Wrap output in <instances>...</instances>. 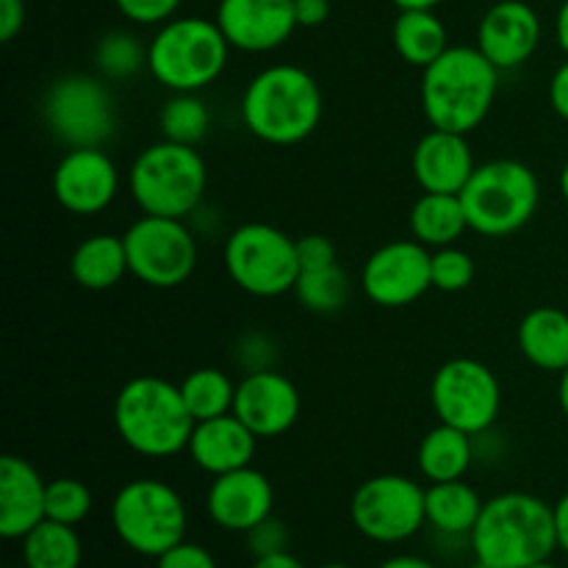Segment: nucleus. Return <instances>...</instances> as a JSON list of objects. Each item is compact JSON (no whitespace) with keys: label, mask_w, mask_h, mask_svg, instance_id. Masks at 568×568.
Returning <instances> with one entry per match:
<instances>
[{"label":"nucleus","mask_w":568,"mask_h":568,"mask_svg":"<svg viewBox=\"0 0 568 568\" xmlns=\"http://www.w3.org/2000/svg\"><path fill=\"white\" fill-rule=\"evenodd\" d=\"M469 547L475 560L494 568H527L549 560L558 549L555 508L525 491L497 494L483 505Z\"/></svg>","instance_id":"obj_1"},{"label":"nucleus","mask_w":568,"mask_h":568,"mask_svg":"<svg viewBox=\"0 0 568 568\" xmlns=\"http://www.w3.org/2000/svg\"><path fill=\"white\" fill-rule=\"evenodd\" d=\"M499 89V70L480 48L455 44L422 70V111L436 131L471 133L483 125Z\"/></svg>","instance_id":"obj_2"},{"label":"nucleus","mask_w":568,"mask_h":568,"mask_svg":"<svg viewBox=\"0 0 568 568\" xmlns=\"http://www.w3.org/2000/svg\"><path fill=\"white\" fill-rule=\"evenodd\" d=\"M322 89L308 70L297 64H275L247 83L242 98V120L255 139L277 148L300 144L322 120Z\"/></svg>","instance_id":"obj_3"},{"label":"nucleus","mask_w":568,"mask_h":568,"mask_svg":"<svg viewBox=\"0 0 568 568\" xmlns=\"http://www.w3.org/2000/svg\"><path fill=\"white\" fill-rule=\"evenodd\" d=\"M194 416L183 403L181 386L155 375L128 381L114 399V427L122 444L144 458L186 453Z\"/></svg>","instance_id":"obj_4"},{"label":"nucleus","mask_w":568,"mask_h":568,"mask_svg":"<svg viewBox=\"0 0 568 568\" xmlns=\"http://www.w3.org/2000/svg\"><path fill=\"white\" fill-rule=\"evenodd\" d=\"M231 42L216 20L172 17L148 44V70L170 92H200L225 72Z\"/></svg>","instance_id":"obj_5"},{"label":"nucleus","mask_w":568,"mask_h":568,"mask_svg":"<svg viewBox=\"0 0 568 568\" xmlns=\"http://www.w3.org/2000/svg\"><path fill=\"white\" fill-rule=\"evenodd\" d=\"M209 183L205 161L192 144L170 139L150 144L133 159L128 186L139 209L150 216L186 220L200 209Z\"/></svg>","instance_id":"obj_6"},{"label":"nucleus","mask_w":568,"mask_h":568,"mask_svg":"<svg viewBox=\"0 0 568 568\" xmlns=\"http://www.w3.org/2000/svg\"><path fill=\"white\" fill-rule=\"evenodd\" d=\"M541 186L536 172L514 159H494L477 164L460 192L469 231L488 239H503L521 231L536 216Z\"/></svg>","instance_id":"obj_7"},{"label":"nucleus","mask_w":568,"mask_h":568,"mask_svg":"<svg viewBox=\"0 0 568 568\" xmlns=\"http://www.w3.org/2000/svg\"><path fill=\"white\" fill-rule=\"evenodd\" d=\"M111 527L131 552L155 560L186 541V503L170 483L153 477L131 480L111 503Z\"/></svg>","instance_id":"obj_8"},{"label":"nucleus","mask_w":568,"mask_h":568,"mask_svg":"<svg viewBox=\"0 0 568 568\" xmlns=\"http://www.w3.org/2000/svg\"><path fill=\"white\" fill-rule=\"evenodd\" d=\"M227 277L253 297L294 292L300 277L297 239L266 222H244L225 239Z\"/></svg>","instance_id":"obj_9"},{"label":"nucleus","mask_w":568,"mask_h":568,"mask_svg":"<svg viewBox=\"0 0 568 568\" xmlns=\"http://www.w3.org/2000/svg\"><path fill=\"white\" fill-rule=\"evenodd\" d=\"M48 131L67 148H103L116 131L114 98L100 78L72 72L55 78L42 98Z\"/></svg>","instance_id":"obj_10"},{"label":"nucleus","mask_w":568,"mask_h":568,"mask_svg":"<svg viewBox=\"0 0 568 568\" xmlns=\"http://www.w3.org/2000/svg\"><path fill=\"white\" fill-rule=\"evenodd\" d=\"M128 270L150 288H175L197 266V239L183 220L150 216L133 222L125 233Z\"/></svg>","instance_id":"obj_11"},{"label":"nucleus","mask_w":568,"mask_h":568,"mask_svg":"<svg viewBox=\"0 0 568 568\" xmlns=\"http://www.w3.org/2000/svg\"><path fill=\"white\" fill-rule=\"evenodd\" d=\"M355 530L375 544H403L427 525L425 488L405 475H377L361 483L349 503Z\"/></svg>","instance_id":"obj_12"},{"label":"nucleus","mask_w":568,"mask_h":568,"mask_svg":"<svg viewBox=\"0 0 568 568\" xmlns=\"http://www.w3.org/2000/svg\"><path fill=\"white\" fill-rule=\"evenodd\" d=\"M430 403L442 425L483 436L497 422L503 388L486 364L475 358H453L433 375Z\"/></svg>","instance_id":"obj_13"},{"label":"nucleus","mask_w":568,"mask_h":568,"mask_svg":"<svg viewBox=\"0 0 568 568\" xmlns=\"http://www.w3.org/2000/svg\"><path fill=\"white\" fill-rule=\"evenodd\" d=\"M361 288L381 308H405L433 288V253L422 242L397 239L366 258Z\"/></svg>","instance_id":"obj_14"},{"label":"nucleus","mask_w":568,"mask_h":568,"mask_svg":"<svg viewBox=\"0 0 568 568\" xmlns=\"http://www.w3.org/2000/svg\"><path fill=\"white\" fill-rule=\"evenodd\" d=\"M120 192V172L103 148H72L53 170V197L75 216L109 209Z\"/></svg>","instance_id":"obj_15"},{"label":"nucleus","mask_w":568,"mask_h":568,"mask_svg":"<svg viewBox=\"0 0 568 568\" xmlns=\"http://www.w3.org/2000/svg\"><path fill=\"white\" fill-rule=\"evenodd\" d=\"M300 392L286 375L275 369L250 372L236 383L233 414L258 438H277L300 419Z\"/></svg>","instance_id":"obj_16"},{"label":"nucleus","mask_w":568,"mask_h":568,"mask_svg":"<svg viewBox=\"0 0 568 568\" xmlns=\"http://www.w3.org/2000/svg\"><path fill=\"white\" fill-rule=\"evenodd\" d=\"M214 20L231 48L244 53H270L297 28L294 0H220Z\"/></svg>","instance_id":"obj_17"},{"label":"nucleus","mask_w":568,"mask_h":568,"mask_svg":"<svg viewBox=\"0 0 568 568\" xmlns=\"http://www.w3.org/2000/svg\"><path fill=\"white\" fill-rule=\"evenodd\" d=\"M541 44V17L525 0H499L477 26V48L480 53L503 70H516Z\"/></svg>","instance_id":"obj_18"},{"label":"nucleus","mask_w":568,"mask_h":568,"mask_svg":"<svg viewBox=\"0 0 568 568\" xmlns=\"http://www.w3.org/2000/svg\"><path fill=\"white\" fill-rule=\"evenodd\" d=\"M275 491L266 475L253 466L216 475L205 497V510L216 527L227 532H247L272 516Z\"/></svg>","instance_id":"obj_19"},{"label":"nucleus","mask_w":568,"mask_h":568,"mask_svg":"<svg viewBox=\"0 0 568 568\" xmlns=\"http://www.w3.org/2000/svg\"><path fill=\"white\" fill-rule=\"evenodd\" d=\"M48 483L31 460L20 455L0 458V536L6 541H22L39 521L48 519L44 510Z\"/></svg>","instance_id":"obj_20"},{"label":"nucleus","mask_w":568,"mask_h":568,"mask_svg":"<svg viewBox=\"0 0 568 568\" xmlns=\"http://www.w3.org/2000/svg\"><path fill=\"white\" fill-rule=\"evenodd\" d=\"M475 166L466 133L436 131V128L416 142L410 155L414 181L419 183L422 192L433 194H460Z\"/></svg>","instance_id":"obj_21"},{"label":"nucleus","mask_w":568,"mask_h":568,"mask_svg":"<svg viewBox=\"0 0 568 568\" xmlns=\"http://www.w3.org/2000/svg\"><path fill=\"white\" fill-rule=\"evenodd\" d=\"M255 442L258 436L236 414H225L216 419L197 422L186 453L197 469L216 477L253 464Z\"/></svg>","instance_id":"obj_22"},{"label":"nucleus","mask_w":568,"mask_h":568,"mask_svg":"<svg viewBox=\"0 0 568 568\" xmlns=\"http://www.w3.org/2000/svg\"><path fill=\"white\" fill-rule=\"evenodd\" d=\"M519 349L544 372L568 369V314L555 305H541L525 314L519 325Z\"/></svg>","instance_id":"obj_23"},{"label":"nucleus","mask_w":568,"mask_h":568,"mask_svg":"<svg viewBox=\"0 0 568 568\" xmlns=\"http://www.w3.org/2000/svg\"><path fill=\"white\" fill-rule=\"evenodd\" d=\"M128 250L125 239L114 233H94L83 239L70 258L72 281L89 292H105L125 277Z\"/></svg>","instance_id":"obj_24"},{"label":"nucleus","mask_w":568,"mask_h":568,"mask_svg":"<svg viewBox=\"0 0 568 568\" xmlns=\"http://www.w3.org/2000/svg\"><path fill=\"white\" fill-rule=\"evenodd\" d=\"M483 505L486 503L480 499V494L464 480L430 483L425 488L427 525L436 532H442V536L469 538L477 519H480Z\"/></svg>","instance_id":"obj_25"},{"label":"nucleus","mask_w":568,"mask_h":568,"mask_svg":"<svg viewBox=\"0 0 568 568\" xmlns=\"http://www.w3.org/2000/svg\"><path fill=\"white\" fill-rule=\"evenodd\" d=\"M416 460H419V471L425 480H464L471 460H475V436L438 422V427H433V430L422 438Z\"/></svg>","instance_id":"obj_26"},{"label":"nucleus","mask_w":568,"mask_h":568,"mask_svg":"<svg viewBox=\"0 0 568 568\" xmlns=\"http://www.w3.org/2000/svg\"><path fill=\"white\" fill-rule=\"evenodd\" d=\"M410 236L425 247L442 250L458 244V239L469 231L460 194H433L425 192L410 209Z\"/></svg>","instance_id":"obj_27"},{"label":"nucleus","mask_w":568,"mask_h":568,"mask_svg":"<svg viewBox=\"0 0 568 568\" xmlns=\"http://www.w3.org/2000/svg\"><path fill=\"white\" fill-rule=\"evenodd\" d=\"M394 50L410 67H430L449 48L447 28L433 9H403L392 28Z\"/></svg>","instance_id":"obj_28"},{"label":"nucleus","mask_w":568,"mask_h":568,"mask_svg":"<svg viewBox=\"0 0 568 568\" xmlns=\"http://www.w3.org/2000/svg\"><path fill=\"white\" fill-rule=\"evenodd\" d=\"M83 547L75 527L44 519L22 538V566L28 568H81Z\"/></svg>","instance_id":"obj_29"},{"label":"nucleus","mask_w":568,"mask_h":568,"mask_svg":"<svg viewBox=\"0 0 568 568\" xmlns=\"http://www.w3.org/2000/svg\"><path fill=\"white\" fill-rule=\"evenodd\" d=\"M181 394L194 422H205L233 414L236 386H233L225 372L214 369V366H203V369H194L183 377Z\"/></svg>","instance_id":"obj_30"},{"label":"nucleus","mask_w":568,"mask_h":568,"mask_svg":"<svg viewBox=\"0 0 568 568\" xmlns=\"http://www.w3.org/2000/svg\"><path fill=\"white\" fill-rule=\"evenodd\" d=\"M294 294L311 314H336L349 300V275L338 261L322 270H305L294 283Z\"/></svg>","instance_id":"obj_31"},{"label":"nucleus","mask_w":568,"mask_h":568,"mask_svg":"<svg viewBox=\"0 0 568 568\" xmlns=\"http://www.w3.org/2000/svg\"><path fill=\"white\" fill-rule=\"evenodd\" d=\"M159 125L164 139L194 148L209 133L211 111L197 98V92H172V98L161 109Z\"/></svg>","instance_id":"obj_32"},{"label":"nucleus","mask_w":568,"mask_h":568,"mask_svg":"<svg viewBox=\"0 0 568 568\" xmlns=\"http://www.w3.org/2000/svg\"><path fill=\"white\" fill-rule=\"evenodd\" d=\"M94 64L103 78L122 81L148 67V48L128 31H111L94 48Z\"/></svg>","instance_id":"obj_33"},{"label":"nucleus","mask_w":568,"mask_h":568,"mask_svg":"<svg viewBox=\"0 0 568 568\" xmlns=\"http://www.w3.org/2000/svg\"><path fill=\"white\" fill-rule=\"evenodd\" d=\"M44 510H48V519L75 527L92 514V491H89L87 483L75 480V477L50 480Z\"/></svg>","instance_id":"obj_34"},{"label":"nucleus","mask_w":568,"mask_h":568,"mask_svg":"<svg viewBox=\"0 0 568 568\" xmlns=\"http://www.w3.org/2000/svg\"><path fill=\"white\" fill-rule=\"evenodd\" d=\"M475 281V261L458 244H449L433 253V288L444 294H458Z\"/></svg>","instance_id":"obj_35"},{"label":"nucleus","mask_w":568,"mask_h":568,"mask_svg":"<svg viewBox=\"0 0 568 568\" xmlns=\"http://www.w3.org/2000/svg\"><path fill=\"white\" fill-rule=\"evenodd\" d=\"M275 358H277V344L270 333L250 331L239 338L236 364L242 366L244 375H250V372L275 369Z\"/></svg>","instance_id":"obj_36"},{"label":"nucleus","mask_w":568,"mask_h":568,"mask_svg":"<svg viewBox=\"0 0 568 568\" xmlns=\"http://www.w3.org/2000/svg\"><path fill=\"white\" fill-rule=\"evenodd\" d=\"M120 14L136 26H164L183 0H114Z\"/></svg>","instance_id":"obj_37"},{"label":"nucleus","mask_w":568,"mask_h":568,"mask_svg":"<svg viewBox=\"0 0 568 568\" xmlns=\"http://www.w3.org/2000/svg\"><path fill=\"white\" fill-rule=\"evenodd\" d=\"M244 536H247V547L253 552V558H266V555H277L288 549V530L275 516H266L264 521H258Z\"/></svg>","instance_id":"obj_38"},{"label":"nucleus","mask_w":568,"mask_h":568,"mask_svg":"<svg viewBox=\"0 0 568 568\" xmlns=\"http://www.w3.org/2000/svg\"><path fill=\"white\" fill-rule=\"evenodd\" d=\"M155 568H220L214 555L192 541H181L155 558Z\"/></svg>","instance_id":"obj_39"},{"label":"nucleus","mask_w":568,"mask_h":568,"mask_svg":"<svg viewBox=\"0 0 568 568\" xmlns=\"http://www.w3.org/2000/svg\"><path fill=\"white\" fill-rule=\"evenodd\" d=\"M297 261L300 272L305 270H322V266L336 264V247L322 233H308V236L297 239Z\"/></svg>","instance_id":"obj_40"},{"label":"nucleus","mask_w":568,"mask_h":568,"mask_svg":"<svg viewBox=\"0 0 568 568\" xmlns=\"http://www.w3.org/2000/svg\"><path fill=\"white\" fill-rule=\"evenodd\" d=\"M26 26V0H0V42H11Z\"/></svg>","instance_id":"obj_41"},{"label":"nucleus","mask_w":568,"mask_h":568,"mask_svg":"<svg viewBox=\"0 0 568 568\" xmlns=\"http://www.w3.org/2000/svg\"><path fill=\"white\" fill-rule=\"evenodd\" d=\"M331 17V0H294L297 28H316Z\"/></svg>","instance_id":"obj_42"},{"label":"nucleus","mask_w":568,"mask_h":568,"mask_svg":"<svg viewBox=\"0 0 568 568\" xmlns=\"http://www.w3.org/2000/svg\"><path fill=\"white\" fill-rule=\"evenodd\" d=\"M549 103H552L555 114L568 122V61L555 70L552 81H549Z\"/></svg>","instance_id":"obj_43"},{"label":"nucleus","mask_w":568,"mask_h":568,"mask_svg":"<svg viewBox=\"0 0 568 568\" xmlns=\"http://www.w3.org/2000/svg\"><path fill=\"white\" fill-rule=\"evenodd\" d=\"M555 508V532H558V549L568 555V494L552 505Z\"/></svg>","instance_id":"obj_44"},{"label":"nucleus","mask_w":568,"mask_h":568,"mask_svg":"<svg viewBox=\"0 0 568 568\" xmlns=\"http://www.w3.org/2000/svg\"><path fill=\"white\" fill-rule=\"evenodd\" d=\"M250 568H305V564L300 558H294L292 552H277V555H266V558H255V564Z\"/></svg>","instance_id":"obj_45"},{"label":"nucleus","mask_w":568,"mask_h":568,"mask_svg":"<svg viewBox=\"0 0 568 568\" xmlns=\"http://www.w3.org/2000/svg\"><path fill=\"white\" fill-rule=\"evenodd\" d=\"M377 568H438L436 564L425 558H416V555H397V558H388L383 560Z\"/></svg>","instance_id":"obj_46"},{"label":"nucleus","mask_w":568,"mask_h":568,"mask_svg":"<svg viewBox=\"0 0 568 568\" xmlns=\"http://www.w3.org/2000/svg\"><path fill=\"white\" fill-rule=\"evenodd\" d=\"M555 37H558L560 50L568 55V0L560 3L558 17H555Z\"/></svg>","instance_id":"obj_47"},{"label":"nucleus","mask_w":568,"mask_h":568,"mask_svg":"<svg viewBox=\"0 0 568 568\" xmlns=\"http://www.w3.org/2000/svg\"><path fill=\"white\" fill-rule=\"evenodd\" d=\"M392 3L403 11V9H436V6L444 3V0H392Z\"/></svg>","instance_id":"obj_48"},{"label":"nucleus","mask_w":568,"mask_h":568,"mask_svg":"<svg viewBox=\"0 0 568 568\" xmlns=\"http://www.w3.org/2000/svg\"><path fill=\"white\" fill-rule=\"evenodd\" d=\"M558 403L564 416L568 419V369L560 372V383H558Z\"/></svg>","instance_id":"obj_49"},{"label":"nucleus","mask_w":568,"mask_h":568,"mask_svg":"<svg viewBox=\"0 0 568 568\" xmlns=\"http://www.w3.org/2000/svg\"><path fill=\"white\" fill-rule=\"evenodd\" d=\"M560 194H564V200L568 203V161L564 164V170H560Z\"/></svg>","instance_id":"obj_50"},{"label":"nucleus","mask_w":568,"mask_h":568,"mask_svg":"<svg viewBox=\"0 0 568 568\" xmlns=\"http://www.w3.org/2000/svg\"><path fill=\"white\" fill-rule=\"evenodd\" d=\"M527 568H558L552 564V560H541V564H532V566H527Z\"/></svg>","instance_id":"obj_51"},{"label":"nucleus","mask_w":568,"mask_h":568,"mask_svg":"<svg viewBox=\"0 0 568 568\" xmlns=\"http://www.w3.org/2000/svg\"><path fill=\"white\" fill-rule=\"evenodd\" d=\"M320 568H353V566H347V564H325V566H320Z\"/></svg>","instance_id":"obj_52"},{"label":"nucleus","mask_w":568,"mask_h":568,"mask_svg":"<svg viewBox=\"0 0 568 568\" xmlns=\"http://www.w3.org/2000/svg\"><path fill=\"white\" fill-rule=\"evenodd\" d=\"M471 568H494V566H486V564H480V560H475V566Z\"/></svg>","instance_id":"obj_53"},{"label":"nucleus","mask_w":568,"mask_h":568,"mask_svg":"<svg viewBox=\"0 0 568 568\" xmlns=\"http://www.w3.org/2000/svg\"><path fill=\"white\" fill-rule=\"evenodd\" d=\"M6 568H28V566H6Z\"/></svg>","instance_id":"obj_54"}]
</instances>
